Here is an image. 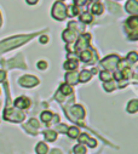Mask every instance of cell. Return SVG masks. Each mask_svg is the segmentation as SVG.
Returning <instances> with one entry per match:
<instances>
[{
  "instance_id": "83f0119b",
  "label": "cell",
  "mask_w": 138,
  "mask_h": 154,
  "mask_svg": "<svg viewBox=\"0 0 138 154\" xmlns=\"http://www.w3.org/2000/svg\"><path fill=\"white\" fill-rule=\"evenodd\" d=\"M107 5H108V8H112L110 9V11L112 12H119L120 14V10H119V6L118 5H115V4H113V3H109V2H107Z\"/></svg>"
},
{
  "instance_id": "52a82bcc",
  "label": "cell",
  "mask_w": 138,
  "mask_h": 154,
  "mask_svg": "<svg viewBox=\"0 0 138 154\" xmlns=\"http://www.w3.org/2000/svg\"><path fill=\"white\" fill-rule=\"evenodd\" d=\"M100 63H102V66L104 67L107 70H109V69H114V68L118 66V63H119V57L115 56V55H113V56H108V57H106L104 60H103Z\"/></svg>"
},
{
  "instance_id": "2e32d148",
  "label": "cell",
  "mask_w": 138,
  "mask_h": 154,
  "mask_svg": "<svg viewBox=\"0 0 138 154\" xmlns=\"http://www.w3.org/2000/svg\"><path fill=\"white\" fill-rule=\"evenodd\" d=\"M137 110H138V101L137 100H132L127 104V112L128 113H136Z\"/></svg>"
},
{
  "instance_id": "f1b7e54d",
  "label": "cell",
  "mask_w": 138,
  "mask_h": 154,
  "mask_svg": "<svg viewBox=\"0 0 138 154\" xmlns=\"http://www.w3.org/2000/svg\"><path fill=\"white\" fill-rule=\"evenodd\" d=\"M104 89L107 90V91H113L114 89H115V85L112 83V80L110 82H107V83H104Z\"/></svg>"
},
{
  "instance_id": "ba28073f",
  "label": "cell",
  "mask_w": 138,
  "mask_h": 154,
  "mask_svg": "<svg viewBox=\"0 0 138 154\" xmlns=\"http://www.w3.org/2000/svg\"><path fill=\"white\" fill-rule=\"evenodd\" d=\"M91 40V35L90 34H84L79 38V42L76 43V50H85L88 48V43Z\"/></svg>"
},
{
  "instance_id": "7c38bea8",
  "label": "cell",
  "mask_w": 138,
  "mask_h": 154,
  "mask_svg": "<svg viewBox=\"0 0 138 154\" xmlns=\"http://www.w3.org/2000/svg\"><path fill=\"white\" fill-rule=\"evenodd\" d=\"M62 36H63L64 42H67V43H72V42H74V40H75V38H76V33H75V32H73V30H70V29H67V30H64V32H63Z\"/></svg>"
},
{
  "instance_id": "277c9868",
  "label": "cell",
  "mask_w": 138,
  "mask_h": 154,
  "mask_svg": "<svg viewBox=\"0 0 138 154\" xmlns=\"http://www.w3.org/2000/svg\"><path fill=\"white\" fill-rule=\"evenodd\" d=\"M52 16H53V18H56L58 21L64 20L67 16V8L61 2H57L52 9Z\"/></svg>"
},
{
  "instance_id": "d6a6232c",
  "label": "cell",
  "mask_w": 138,
  "mask_h": 154,
  "mask_svg": "<svg viewBox=\"0 0 138 154\" xmlns=\"http://www.w3.org/2000/svg\"><path fill=\"white\" fill-rule=\"evenodd\" d=\"M28 125H32V126H34V128H38V126H39V123H38L35 119H30Z\"/></svg>"
},
{
  "instance_id": "7402d4cb",
  "label": "cell",
  "mask_w": 138,
  "mask_h": 154,
  "mask_svg": "<svg viewBox=\"0 0 138 154\" xmlns=\"http://www.w3.org/2000/svg\"><path fill=\"white\" fill-rule=\"evenodd\" d=\"M52 113L51 112H47V110H45V112H43L41 113V120L44 122V123H49L51 119H52Z\"/></svg>"
},
{
  "instance_id": "8d00e7d4",
  "label": "cell",
  "mask_w": 138,
  "mask_h": 154,
  "mask_svg": "<svg viewBox=\"0 0 138 154\" xmlns=\"http://www.w3.org/2000/svg\"><path fill=\"white\" fill-rule=\"evenodd\" d=\"M58 130H59V131H62V132H65L68 129H67V126H65V125H63V124H62L61 126H58Z\"/></svg>"
},
{
  "instance_id": "8992f818",
  "label": "cell",
  "mask_w": 138,
  "mask_h": 154,
  "mask_svg": "<svg viewBox=\"0 0 138 154\" xmlns=\"http://www.w3.org/2000/svg\"><path fill=\"white\" fill-rule=\"evenodd\" d=\"M84 115H85V112L81 106H74L69 110V118L72 120H80L84 118Z\"/></svg>"
},
{
  "instance_id": "f35d334b",
  "label": "cell",
  "mask_w": 138,
  "mask_h": 154,
  "mask_svg": "<svg viewBox=\"0 0 138 154\" xmlns=\"http://www.w3.org/2000/svg\"><path fill=\"white\" fill-rule=\"evenodd\" d=\"M50 154H62V153H61L58 149H53V150H51V153H50Z\"/></svg>"
},
{
  "instance_id": "8fae6325",
  "label": "cell",
  "mask_w": 138,
  "mask_h": 154,
  "mask_svg": "<svg viewBox=\"0 0 138 154\" xmlns=\"http://www.w3.org/2000/svg\"><path fill=\"white\" fill-rule=\"evenodd\" d=\"M126 11L128 14L136 15L138 12V3L137 0H128L127 4H126Z\"/></svg>"
},
{
  "instance_id": "ab89813d",
  "label": "cell",
  "mask_w": 138,
  "mask_h": 154,
  "mask_svg": "<svg viewBox=\"0 0 138 154\" xmlns=\"http://www.w3.org/2000/svg\"><path fill=\"white\" fill-rule=\"evenodd\" d=\"M0 24H2V17H0Z\"/></svg>"
},
{
  "instance_id": "60d3db41",
  "label": "cell",
  "mask_w": 138,
  "mask_h": 154,
  "mask_svg": "<svg viewBox=\"0 0 138 154\" xmlns=\"http://www.w3.org/2000/svg\"><path fill=\"white\" fill-rule=\"evenodd\" d=\"M93 2H97V0H93Z\"/></svg>"
},
{
  "instance_id": "4fadbf2b",
  "label": "cell",
  "mask_w": 138,
  "mask_h": 154,
  "mask_svg": "<svg viewBox=\"0 0 138 154\" xmlns=\"http://www.w3.org/2000/svg\"><path fill=\"white\" fill-rule=\"evenodd\" d=\"M99 78H100L103 82H104V83H107V82H110V80H112L113 75H112V73H110L109 70H103V72L99 73Z\"/></svg>"
},
{
  "instance_id": "d590c367",
  "label": "cell",
  "mask_w": 138,
  "mask_h": 154,
  "mask_svg": "<svg viewBox=\"0 0 138 154\" xmlns=\"http://www.w3.org/2000/svg\"><path fill=\"white\" fill-rule=\"evenodd\" d=\"M4 79H5V72L4 70H0V83L4 82Z\"/></svg>"
},
{
  "instance_id": "7a4b0ae2",
  "label": "cell",
  "mask_w": 138,
  "mask_h": 154,
  "mask_svg": "<svg viewBox=\"0 0 138 154\" xmlns=\"http://www.w3.org/2000/svg\"><path fill=\"white\" fill-rule=\"evenodd\" d=\"M4 118L6 120H10V122H15V123H20L24 119V114L16 107L14 108H6L5 110V114H4Z\"/></svg>"
},
{
  "instance_id": "836d02e7",
  "label": "cell",
  "mask_w": 138,
  "mask_h": 154,
  "mask_svg": "<svg viewBox=\"0 0 138 154\" xmlns=\"http://www.w3.org/2000/svg\"><path fill=\"white\" fill-rule=\"evenodd\" d=\"M49 42V38L46 36V35H43V36H40V43H43V44H46Z\"/></svg>"
},
{
  "instance_id": "9c48e42d",
  "label": "cell",
  "mask_w": 138,
  "mask_h": 154,
  "mask_svg": "<svg viewBox=\"0 0 138 154\" xmlns=\"http://www.w3.org/2000/svg\"><path fill=\"white\" fill-rule=\"evenodd\" d=\"M29 106H30V100L28 97L22 96V97H18L15 101V107L18 108V109H22V108L24 109V108H28Z\"/></svg>"
},
{
  "instance_id": "d4e9b609",
  "label": "cell",
  "mask_w": 138,
  "mask_h": 154,
  "mask_svg": "<svg viewBox=\"0 0 138 154\" xmlns=\"http://www.w3.org/2000/svg\"><path fill=\"white\" fill-rule=\"evenodd\" d=\"M80 21L84 22V23H90L92 21V16L90 15V12H84L81 16H80Z\"/></svg>"
},
{
  "instance_id": "3957f363",
  "label": "cell",
  "mask_w": 138,
  "mask_h": 154,
  "mask_svg": "<svg viewBox=\"0 0 138 154\" xmlns=\"http://www.w3.org/2000/svg\"><path fill=\"white\" fill-rule=\"evenodd\" d=\"M126 27H127V32L128 35L132 40L137 39V32H138V20L136 16L128 18V21H126Z\"/></svg>"
},
{
  "instance_id": "4316f807",
  "label": "cell",
  "mask_w": 138,
  "mask_h": 154,
  "mask_svg": "<svg viewBox=\"0 0 138 154\" xmlns=\"http://www.w3.org/2000/svg\"><path fill=\"white\" fill-rule=\"evenodd\" d=\"M61 92H62L63 95H69V94L72 92V88L69 86L68 84H64V85L61 86Z\"/></svg>"
},
{
  "instance_id": "ffe728a7",
  "label": "cell",
  "mask_w": 138,
  "mask_h": 154,
  "mask_svg": "<svg viewBox=\"0 0 138 154\" xmlns=\"http://www.w3.org/2000/svg\"><path fill=\"white\" fill-rule=\"evenodd\" d=\"M44 135H45L46 141H49V142L55 141V140H56V137H57L56 132H55V131H52V130H47V131H45V132H44Z\"/></svg>"
},
{
  "instance_id": "30bf717a",
  "label": "cell",
  "mask_w": 138,
  "mask_h": 154,
  "mask_svg": "<svg viewBox=\"0 0 138 154\" xmlns=\"http://www.w3.org/2000/svg\"><path fill=\"white\" fill-rule=\"evenodd\" d=\"M65 82L68 85H75L79 83V74L72 72V73H67L65 74Z\"/></svg>"
},
{
  "instance_id": "1f68e13d",
  "label": "cell",
  "mask_w": 138,
  "mask_h": 154,
  "mask_svg": "<svg viewBox=\"0 0 138 154\" xmlns=\"http://www.w3.org/2000/svg\"><path fill=\"white\" fill-rule=\"evenodd\" d=\"M46 67H47V63H46L45 61L38 62V68H39V69H46Z\"/></svg>"
},
{
  "instance_id": "603a6c76",
  "label": "cell",
  "mask_w": 138,
  "mask_h": 154,
  "mask_svg": "<svg viewBox=\"0 0 138 154\" xmlns=\"http://www.w3.org/2000/svg\"><path fill=\"white\" fill-rule=\"evenodd\" d=\"M79 129L78 128H70V129H68V136L69 137H72V138H76L79 136Z\"/></svg>"
},
{
  "instance_id": "e575fe53",
  "label": "cell",
  "mask_w": 138,
  "mask_h": 154,
  "mask_svg": "<svg viewBox=\"0 0 138 154\" xmlns=\"http://www.w3.org/2000/svg\"><path fill=\"white\" fill-rule=\"evenodd\" d=\"M74 3H75L78 6H81V5H84V4L86 3V0H74Z\"/></svg>"
},
{
  "instance_id": "ac0fdd59",
  "label": "cell",
  "mask_w": 138,
  "mask_h": 154,
  "mask_svg": "<svg viewBox=\"0 0 138 154\" xmlns=\"http://www.w3.org/2000/svg\"><path fill=\"white\" fill-rule=\"evenodd\" d=\"M91 11H92V14H94V15H100V14L103 12V5L99 4V3H96V4L92 5Z\"/></svg>"
},
{
  "instance_id": "484cf974",
  "label": "cell",
  "mask_w": 138,
  "mask_h": 154,
  "mask_svg": "<svg viewBox=\"0 0 138 154\" xmlns=\"http://www.w3.org/2000/svg\"><path fill=\"white\" fill-rule=\"evenodd\" d=\"M74 153L75 154H86V148L80 143V144L74 147Z\"/></svg>"
},
{
  "instance_id": "74e56055",
  "label": "cell",
  "mask_w": 138,
  "mask_h": 154,
  "mask_svg": "<svg viewBox=\"0 0 138 154\" xmlns=\"http://www.w3.org/2000/svg\"><path fill=\"white\" fill-rule=\"evenodd\" d=\"M38 2H39V0H27V3H28L29 5H35Z\"/></svg>"
},
{
  "instance_id": "5bb4252c",
  "label": "cell",
  "mask_w": 138,
  "mask_h": 154,
  "mask_svg": "<svg viewBox=\"0 0 138 154\" xmlns=\"http://www.w3.org/2000/svg\"><path fill=\"white\" fill-rule=\"evenodd\" d=\"M9 66H11V67H22V68H24V64H23V61H22L21 56H17L16 58L9 61Z\"/></svg>"
},
{
  "instance_id": "6da1fadb",
  "label": "cell",
  "mask_w": 138,
  "mask_h": 154,
  "mask_svg": "<svg viewBox=\"0 0 138 154\" xmlns=\"http://www.w3.org/2000/svg\"><path fill=\"white\" fill-rule=\"evenodd\" d=\"M30 39V35H23V36H15V38H10L4 42L0 43V52L2 51H8L10 49H15L22 44H24L26 42H28Z\"/></svg>"
},
{
  "instance_id": "f546056e",
  "label": "cell",
  "mask_w": 138,
  "mask_h": 154,
  "mask_svg": "<svg viewBox=\"0 0 138 154\" xmlns=\"http://www.w3.org/2000/svg\"><path fill=\"white\" fill-rule=\"evenodd\" d=\"M127 58L131 61V62H137V60H138V55L136 54V52H130L128 54V56H127Z\"/></svg>"
},
{
  "instance_id": "44dd1931",
  "label": "cell",
  "mask_w": 138,
  "mask_h": 154,
  "mask_svg": "<svg viewBox=\"0 0 138 154\" xmlns=\"http://www.w3.org/2000/svg\"><path fill=\"white\" fill-rule=\"evenodd\" d=\"M91 56H92V52L90 50H82L81 54H80V58L85 62H88L91 60Z\"/></svg>"
},
{
  "instance_id": "e0dca14e",
  "label": "cell",
  "mask_w": 138,
  "mask_h": 154,
  "mask_svg": "<svg viewBox=\"0 0 138 154\" xmlns=\"http://www.w3.org/2000/svg\"><path fill=\"white\" fill-rule=\"evenodd\" d=\"M76 67H78V61H74L73 58H70L69 61H67V62L64 63V68H65L67 70H69V69L74 70Z\"/></svg>"
},
{
  "instance_id": "5b68a950",
  "label": "cell",
  "mask_w": 138,
  "mask_h": 154,
  "mask_svg": "<svg viewBox=\"0 0 138 154\" xmlns=\"http://www.w3.org/2000/svg\"><path fill=\"white\" fill-rule=\"evenodd\" d=\"M18 83L23 86V88H33L39 84V80L33 75H24L18 80Z\"/></svg>"
},
{
  "instance_id": "9a60e30c",
  "label": "cell",
  "mask_w": 138,
  "mask_h": 154,
  "mask_svg": "<svg viewBox=\"0 0 138 154\" xmlns=\"http://www.w3.org/2000/svg\"><path fill=\"white\" fill-rule=\"evenodd\" d=\"M90 79H91V73L88 70H82L79 74V82H81V83H86Z\"/></svg>"
},
{
  "instance_id": "4dcf8cb0",
  "label": "cell",
  "mask_w": 138,
  "mask_h": 154,
  "mask_svg": "<svg viewBox=\"0 0 138 154\" xmlns=\"http://www.w3.org/2000/svg\"><path fill=\"white\" fill-rule=\"evenodd\" d=\"M86 143H87V144H88L90 147H92V148L97 146V142H96L94 140H92V138H90V137L87 138V141H86Z\"/></svg>"
},
{
  "instance_id": "cb8c5ba5",
  "label": "cell",
  "mask_w": 138,
  "mask_h": 154,
  "mask_svg": "<svg viewBox=\"0 0 138 154\" xmlns=\"http://www.w3.org/2000/svg\"><path fill=\"white\" fill-rule=\"evenodd\" d=\"M78 14H79V9H78L76 6H69V8L67 9V15H69L70 17L76 16Z\"/></svg>"
},
{
  "instance_id": "d6986e66",
  "label": "cell",
  "mask_w": 138,
  "mask_h": 154,
  "mask_svg": "<svg viewBox=\"0 0 138 154\" xmlns=\"http://www.w3.org/2000/svg\"><path fill=\"white\" fill-rule=\"evenodd\" d=\"M35 150H37L38 154H46V153H47V146H46L45 143H43V142H39V143L37 144Z\"/></svg>"
}]
</instances>
